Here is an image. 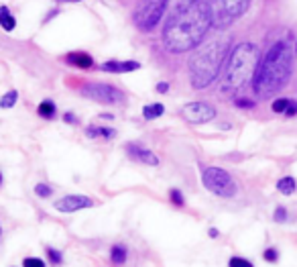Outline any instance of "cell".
<instances>
[{
  "label": "cell",
  "instance_id": "obj_1",
  "mask_svg": "<svg viewBox=\"0 0 297 267\" xmlns=\"http://www.w3.org/2000/svg\"><path fill=\"white\" fill-rule=\"evenodd\" d=\"M212 27L208 2L197 0L191 6L165 16L163 43L171 53H183L193 49Z\"/></svg>",
  "mask_w": 297,
  "mask_h": 267
},
{
  "label": "cell",
  "instance_id": "obj_2",
  "mask_svg": "<svg viewBox=\"0 0 297 267\" xmlns=\"http://www.w3.org/2000/svg\"><path fill=\"white\" fill-rule=\"evenodd\" d=\"M293 72V51L287 43H275L263 61H259L257 72L253 76L255 94L261 98H271L279 90L285 88Z\"/></svg>",
  "mask_w": 297,
  "mask_h": 267
},
{
  "label": "cell",
  "instance_id": "obj_3",
  "mask_svg": "<svg viewBox=\"0 0 297 267\" xmlns=\"http://www.w3.org/2000/svg\"><path fill=\"white\" fill-rule=\"evenodd\" d=\"M224 51H226V41L224 39H214L208 41L206 45H202L189 59V78H191V86L202 90L208 88L220 68H222V59H224Z\"/></svg>",
  "mask_w": 297,
  "mask_h": 267
},
{
  "label": "cell",
  "instance_id": "obj_4",
  "mask_svg": "<svg viewBox=\"0 0 297 267\" xmlns=\"http://www.w3.org/2000/svg\"><path fill=\"white\" fill-rule=\"evenodd\" d=\"M259 65V49L253 43H240L232 49L226 65V88H240L246 80H251Z\"/></svg>",
  "mask_w": 297,
  "mask_h": 267
},
{
  "label": "cell",
  "instance_id": "obj_5",
  "mask_svg": "<svg viewBox=\"0 0 297 267\" xmlns=\"http://www.w3.org/2000/svg\"><path fill=\"white\" fill-rule=\"evenodd\" d=\"M249 4L251 0H208L212 25L216 29H224L232 25L236 18H240L246 12Z\"/></svg>",
  "mask_w": 297,
  "mask_h": 267
},
{
  "label": "cell",
  "instance_id": "obj_6",
  "mask_svg": "<svg viewBox=\"0 0 297 267\" xmlns=\"http://www.w3.org/2000/svg\"><path fill=\"white\" fill-rule=\"evenodd\" d=\"M202 182L206 186V190H210L216 196L222 198H232L236 196V184L230 177L228 171L220 169V167H206L202 173Z\"/></svg>",
  "mask_w": 297,
  "mask_h": 267
},
{
  "label": "cell",
  "instance_id": "obj_7",
  "mask_svg": "<svg viewBox=\"0 0 297 267\" xmlns=\"http://www.w3.org/2000/svg\"><path fill=\"white\" fill-rule=\"evenodd\" d=\"M165 8H167V0H145L137 6L133 20L141 31H151L163 18Z\"/></svg>",
  "mask_w": 297,
  "mask_h": 267
},
{
  "label": "cell",
  "instance_id": "obj_8",
  "mask_svg": "<svg viewBox=\"0 0 297 267\" xmlns=\"http://www.w3.org/2000/svg\"><path fill=\"white\" fill-rule=\"evenodd\" d=\"M82 94L90 100L102 102V104H118L125 100L122 90L110 86V84H86L82 88Z\"/></svg>",
  "mask_w": 297,
  "mask_h": 267
},
{
  "label": "cell",
  "instance_id": "obj_9",
  "mask_svg": "<svg viewBox=\"0 0 297 267\" xmlns=\"http://www.w3.org/2000/svg\"><path fill=\"white\" fill-rule=\"evenodd\" d=\"M181 115L185 121L193 123V125H204L216 119V108L210 106L208 102H189L181 108Z\"/></svg>",
  "mask_w": 297,
  "mask_h": 267
},
{
  "label": "cell",
  "instance_id": "obj_10",
  "mask_svg": "<svg viewBox=\"0 0 297 267\" xmlns=\"http://www.w3.org/2000/svg\"><path fill=\"white\" fill-rule=\"evenodd\" d=\"M92 204H94V202H92L90 198L71 194V196H65V198L57 200V202H55V210H59V212H78V210L90 208Z\"/></svg>",
  "mask_w": 297,
  "mask_h": 267
},
{
  "label": "cell",
  "instance_id": "obj_11",
  "mask_svg": "<svg viewBox=\"0 0 297 267\" xmlns=\"http://www.w3.org/2000/svg\"><path fill=\"white\" fill-rule=\"evenodd\" d=\"M127 151H129V155L135 159V161H141V163H147V165H159V159H157V155L155 153H151L148 149H143L141 145H137V143H129V147H127Z\"/></svg>",
  "mask_w": 297,
  "mask_h": 267
},
{
  "label": "cell",
  "instance_id": "obj_12",
  "mask_svg": "<svg viewBox=\"0 0 297 267\" xmlns=\"http://www.w3.org/2000/svg\"><path fill=\"white\" fill-rule=\"evenodd\" d=\"M139 68H141L139 61H106L100 65L102 72H110V74H127V72H135Z\"/></svg>",
  "mask_w": 297,
  "mask_h": 267
},
{
  "label": "cell",
  "instance_id": "obj_13",
  "mask_svg": "<svg viewBox=\"0 0 297 267\" xmlns=\"http://www.w3.org/2000/svg\"><path fill=\"white\" fill-rule=\"evenodd\" d=\"M67 63H71V65H76V68H84V70H88V68H92V63H94V59L88 55V53H82V51H73V53H67Z\"/></svg>",
  "mask_w": 297,
  "mask_h": 267
},
{
  "label": "cell",
  "instance_id": "obj_14",
  "mask_svg": "<svg viewBox=\"0 0 297 267\" xmlns=\"http://www.w3.org/2000/svg\"><path fill=\"white\" fill-rule=\"evenodd\" d=\"M0 27H2L6 33L14 31V27H16V20H14V16L10 14L8 6H0Z\"/></svg>",
  "mask_w": 297,
  "mask_h": 267
},
{
  "label": "cell",
  "instance_id": "obj_15",
  "mask_svg": "<svg viewBox=\"0 0 297 267\" xmlns=\"http://www.w3.org/2000/svg\"><path fill=\"white\" fill-rule=\"evenodd\" d=\"M193 2H197V0H167L165 14H173V12H177V10H183V8L191 6Z\"/></svg>",
  "mask_w": 297,
  "mask_h": 267
},
{
  "label": "cell",
  "instance_id": "obj_16",
  "mask_svg": "<svg viewBox=\"0 0 297 267\" xmlns=\"http://www.w3.org/2000/svg\"><path fill=\"white\" fill-rule=\"evenodd\" d=\"M86 133H88V137H104V139H112L114 135H116V131L114 129H106V127H88L86 129Z\"/></svg>",
  "mask_w": 297,
  "mask_h": 267
},
{
  "label": "cell",
  "instance_id": "obj_17",
  "mask_svg": "<svg viewBox=\"0 0 297 267\" xmlns=\"http://www.w3.org/2000/svg\"><path fill=\"white\" fill-rule=\"evenodd\" d=\"M165 113V108H163V104H148V106H145L143 108V117L147 119V121H153V119H159L161 115Z\"/></svg>",
  "mask_w": 297,
  "mask_h": 267
},
{
  "label": "cell",
  "instance_id": "obj_18",
  "mask_svg": "<svg viewBox=\"0 0 297 267\" xmlns=\"http://www.w3.org/2000/svg\"><path fill=\"white\" fill-rule=\"evenodd\" d=\"M295 188H297V184L293 177H283V180H279V184H277V190H279L281 194H285V196L293 194Z\"/></svg>",
  "mask_w": 297,
  "mask_h": 267
},
{
  "label": "cell",
  "instance_id": "obj_19",
  "mask_svg": "<svg viewBox=\"0 0 297 267\" xmlns=\"http://www.w3.org/2000/svg\"><path fill=\"white\" fill-rule=\"evenodd\" d=\"M39 115L43 119H55V104L51 100H43L39 104Z\"/></svg>",
  "mask_w": 297,
  "mask_h": 267
},
{
  "label": "cell",
  "instance_id": "obj_20",
  "mask_svg": "<svg viewBox=\"0 0 297 267\" xmlns=\"http://www.w3.org/2000/svg\"><path fill=\"white\" fill-rule=\"evenodd\" d=\"M110 259L112 263H125L127 261V249L122 245H114L110 251Z\"/></svg>",
  "mask_w": 297,
  "mask_h": 267
},
{
  "label": "cell",
  "instance_id": "obj_21",
  "mask_svg": "<svg viewBox=\"0 0 297 267\" xmlns=\"http://www.w3.org/2000/svg\"><path fill=\"white\" fill-rule=\"evenodd\" d=\"M16 98H18V94H16L14 90H10L8 94L2 96V100H0V108H12L14 102H16Z\"/></svg>",
  "mask_w": 297,
  "mask_h": 267
},
{
  "label": "cell",
  "instance_id": "obj_22",
  "mask_svg": "<svg viewBox=\"0 0 297 267\" xmlns=\"http://www.w3.org/2000/svg\"><path fill=\"white\" fill-rule=\"evenodd\" d=\"M35 194H37L39 198H47V196L53 194V190H51L47 184H37V186H35Z\"/></svg>",
  "mask_w": 297,
  "mask_h": 267
},
{
  "label": "cell",
  "instance_id": "obj_23",
  "mask_svg": "<svg viewBox=\"0 0 297 267\" xmlns=\"http://www.w3.org/2000/svg\"><path fill=\"white\" fill-rule=\"evenodd\" d=\"M287 104H289V100H285V98H279V100H275V102H273V113H283V115H285V108H287Z\"/></svg>",
  "mask_w": 297,
  "mask_h": 267
},
{
  "label": "cell",
  "instance_id": "obj_24",
  "mask_svg": "<svg viewBox=\"0 0 297 267\" xmlns=\"http://www.w3.org/2000/svg\"><path fill=\"white\" fill-rule=\"evenodd\" d=\"M169 196H171V202H173L175 206H183V196H181L179 190H171Z\"/></svg>",
  "mask_w": 297,
  "mask_h": 267
},
{
  "label": "cell",
  "instance_id": "obj_25",
  "mask_svg": "<svg viewBox=\"0 0 297 267\" xmlns=\"http://www.w3.org/2000/svg\"><path fill=\"white\" fill-rule=\"evenodd\" d=\"M228 265H230V267H251L253 263H251V261H246V259L234 257V259H230V261H228Z\"/></svg>",
  "mask_w": 297,
  "mask_h": 267
},
{
  "label": "cell",
  "instance_id": "obj_26",
  "mask_svg": "<svg viewBox=\"0 0 297 267\" xmlns=\"http://www.w3.org/2000/svg\"><path fill=\"white\" fill-rule=\"evenodd\" d=\"M47 255H49V259H51L53 263H61V253H59V251H55V249L47 247Z\"/></svg>",
  "mask_w": 297,
  "mask_h": 267
},
{
  "label": "cell",
  "instance_id": "obj_27",
  "mask_svg": "<svg viewBox=\"0 0 297 267\" xmlns=\"http://www.w3.org/2000/svg\"><path fill=\"white\" fill-rule=\"evenodd\" d=\"M273 218H275L277 222H283V220L287 218V212H285V208H283V206H279V208L275 210V214H273Z\"/></svg>",
  "mask_w": 297,
  "mask_h": 267
},
{
  "label": "cell",
  "instance_id": "obj_28",
  "mask_svg": "<svg viewBox=\"0 0 297 267\" xmlns=\"http://www.w3.org/2000/svg\"><path fill=\"white\" fill-rule=\"evenodd\" d=\"M265 259H267V261H271V263H275V261L279 259L277 249H267V251H265Z\"/></svg>",
  "mask_w": 297,
  "mask_h": 267
},
{
  "label": "cell",
  "instance_id": "obj_29",
  "mask_svg": "<svg viewBox=\"0 0 297 267\" xmlns=\"http://www.w3.org/2000/svg\"><path fill=\"white\" fill-rule=\"evenodd\" d=\"M45 263L41 261V259H35V257H29V259H24V267H43Z\"/></svg>",
  "mask_w": 297,
  "mask_h": 267
},
{
  "label": "cell",
  "instance_id": "obj_30",
  "mask_svg": "<svg viewBox=\"0 0 297 267\" xmlns=\"http://www.w3.org/2000/svg\"><path fill=\"white\" fill-rule=\"evenodd\" d=\"M285 115H287V117H295L297 115V102L289 100V104H287V108H285Z\"/></svg>",
  "mask_w": 297,
  "mask_h": 267
},
{
  "label": "cell",
  "instance_id": "obj_31",
  "mask_svg": "<svg viewBox=\"0 0 297 267\" xmlns=\"http://www.w3.org/2000/svg\"><path fill=\"white\" fill-rule=\"evenodd\" d=\"M236 106H240V108H253L255 102L253 100H236Z\"/></svg>",
  "mask_w": 297,
  "mask_h": 267
},
{
  "label": "cell",
  "instance_id": "obj_32",
  "mask_svg": "<svg viewBox=\"0 0 297 267\" xmlns=\"http://www.w3.org/2000/svg\"><path fill=\"white\" fill-rule=\"evenodd\" d=\"M167 90H169V84H163V82H161V84H157V92H161V94H165Z\"/></svg>",
  "mask_w": 297,
  "mask_h": 267
},
{
  "label": "cell",
  "instance_id": "obj_33",
  "mask_svg": "<svg viewBox=\"0 0 297 267\" xmlns=\"http://www.w3.org/2000/svg\"><path fill=\"white\" fill-rule=\"evenodd\" d=\"M63 121H65V123H78V119H76L73 115H65V117H63Z\"/></svg>",
  "mask_w": 297,
  "mask_h": 267
},
{
  "label": "cell",
  "instance_id": "obj_34",
  "mask_svg": "<svg viewBox=\"0 0 297 267\" xmlns=\"http://www.w3.org/2000/svg\"><path fill=\"white\" fill-rule=\"evenodd\" d=\"M208 235H210V237H218V231H216V229H210Z\"/></svg>",
  "mask_w": 297,
  "mask_h": 267
},
{
  "label": "cell",
  "instance_id": "obj_35",
  "mask_svg": "<svg viewBox=\"0 0 297 267\" xmlns=\"http://www.w3.org/2000/svg\"><path fill=\"white\" fill-rule=\"evenodd\" d=\"M0 184H2V175H0Z\"/></svg>",
  "mask_w": 297,
  "mask_h": 267
},
{
  "label": "cell",
  "instance_id": "obj_36",
  "mask_svg": "<svg viewBox=\"0 0 297 267\" xmlns=\"http://www.w3.org/2000/svg\"><path fill=\"white\" fill-rule=\"evenodd\" d=\"M0 233H2V227H0Z\"/></svg>",
  "mask_w": 297,
  "mask_h": 267
},
{
  "label": "cell",
  "instance_id": "obj_37",
  "mask_svg": "<svg viewBox=\"0 0 297 267\" xmlns=\"http://www.w3.org/2000/svg\"><path fill=\"white\" fill-rule=\"evenodd\" d=\"M73 2H78V0H73Z\"/></svg>",
  "mask_w": 297,
  "mask_h": 267
}]
</instances>
